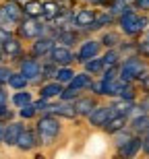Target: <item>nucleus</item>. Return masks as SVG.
Returning <instances> with one entry per match:
<instances>
[{
	"instance_id": "f257e3e1",
	"label": "nucleus",
	"mask_w": 149,
	"mask_h": 159,
	"mask_svg": "<svg viewBox=\"0 0 149 159\" xmlns=\"http://www.w3.org/2000/svg\"><path fill=\"white\" fill-rule=\"evenodd\" d=\"M33 128L40 141V149H50L60 141V136L64 132V122L52 114H42L33 122Z\"/></svg>"
},
{
	"instance_id": "f03ea898",
	"label": "nucleus",
	"mask_w": 149,
	"mask_h": 159,
	"mask_svg": "<svg viewBox=\"0 0 149 159\" xmlns=\"http://www.w3.org/2000/svg\"><path fill=\"white\" fill-rule=\"evenodd\" d=\"M116 29L126 39H141L145 35V31L149 29V15H143V12H137L135 8H131L116 19Z\"/></svg>"
},
{
	"instance_id": "7ed1b4c3",
	"label": "nucleus",
	"mask_w": 149,
	"mask_h": 159,
	"mask_svg": "<svg viewBox=\"0 0 149 159\" xmlns=\"http://www.w3.org/2000/svg\"><path fill=\"white\" fill-rule=\"evenodd\" d=\"M145 72H149V60L141 58L139 54L122 58L118 66V79L124 83H137Z\"/></svg>"
},
{
	"instance_id": "20e7f679",
	"label": "nucleus",
	"mask_w": 149,
	"mask_h": 159,
	"mask_svg": "<svg viewBox=\"0 0 149 159\" xmlns=\"http://www.w3.org/2000/svg\"><path fill=\"white\" fill-rule=\"evenodd\" d=\"M15 68H17L27 81H29V87L33 89V91L44 83L42 81V60L33 58V56H29V54H25L23 58L15 64Z\"/></svg>"
},
{
	"instance_id": "39448f33",
	"label": "nucleus",
	"mask_w": 149,
	"mask_h": 159,
	"mask_svg": "<svg viewBox=\"0 0 149 159\" xmlns=\"http://www.w3.org/2000/svg\"><path fill=\"white\" fill-rule=\"evenodd\" d=\"M23 19L25 15H23V4L21 2H15V0H2L0 2V25L2 27L15 31V27Z\"/></svg>"
},
{
	"instance_id": "423d86ee",
	"label": "nucleus",
	"mask_w": 149,
	"mask_h": 159,
	"mask_svg": "<svg viewBox=\"0 0 149 159\" xmlns=\"http://www.w3.org/2000/svg\"><path fill=\"white\" fill-rule=\"evenodd\" d=\"M101 52H104V48H101V43H100V39H97V35H89V37H85V39H81V43H79L77 50H75L77 68H81L85 62H89V60H93V58H97V56H101Z\"/></svg>"
},
{
	"instance_id": "0eeeda50",
	"label": "nucleus",
	"mask_w": 149,
	"mask_h": 159,
	"mask_svg": "<svg viewBox=\"0 0 149 159\" xmlns=\"http://www.w3.org/2000/svg\"><path fill=\"white\" fill-rule=\"evenodd\" d=\"M95 17H97V11L93 8V6L79 4L77 8H75V12H72V25L81 31V35H83V37H89L87 31H89L91 25L95 23Z\"/></svg>"
},
{
	"instance_id": "6e6552de",
	"label": "nucleus",
	"mask_w": 149,
	"mask_h": 159,
	"mask_svg": "<svg viewBox=\"0 0 149 159\" xmlns=\"http://www.w3.org/2000/svg\"><path fill=\"white\" fill-rule=\"evenodd\" d=\"M42 31H44V23L40 21V19L25 17L23 21L15 27V35H17L21 41H25V43H31L33 39L42 37Z\"/></svg>"
},
{
	"instance_id": "1a4fd4ad",
	"label": "nucleus",
	"mask_w": 149,
	"mask_h": 159,
	"mask_svg": "<svg viewBox=\"0 0 149 159\" xmlns=\"http://www.w3.org/2000/svg\"><path fill=\"white\" fill-rule=\"evenodd\" d=\"M0 50H2V54H4V62H6V64L15 66L19 60L27 54V43H25V41H21L17 35H12L11 39L4 43V46L0 48Z\"/></svg>"
},
{
	"instance_id": "9d476101",
	"label": "nucleus",
	"mask_w": 149,
	"mask_h": 159,
	"mask_svg": "<svg viewBox=\"0 0 149 159\" xmlns=\"http://www.w3.org/2000/svg\"><path fill=\"white\" fill-rule=\"evenodd\" d=\"M112 116H116L114 114V110H112V106L108 103V101H101L100 106L93 110V112L85 118V122H87V126L89 128H93V130H101L104 126L108 124V120L112 118Z\"/></svg>"
},
{
	"instance_id": "9b49d317",
	"label": "nucleus",
	"mask_w": 149,
	"mask_h": 159,
	"mask_svg": "<svg viewBox=\"0 0 149 159\" xmlns=\"http://www.w3.org/2000/svg\"><path fill=\"white\" fill-rule=\"evenodd\" d=\"M19 153H35L40 149V141H37V134H35V128L33 124H27L23 128V132L19 134V141L15 145Z\"/></svg>"
},
{
	"instance_id": "f8f14e48",
	"label": "nucleus",
	"mask_w": 149,
	"mask_h": 159,
	"mask_svg": "<svg viewBox=\"0 0 149 159\" xmlns=\"http://www.w3.org/2000/svg\"><path fill=\"white\" fill-rule=\"evenodd\" d=\"M100 103H101V99H97L95 95H91V93L79 95L77 99L72 101V106H75V112H77V118L79 120H85L97 106H100Z\"/></svg>"
},
{
	"instance_id": "ddd939ff",
	"label": "nucleus",
	"mask_w": 149,
	"mask_h": 159,
	"mask_svg": "<svg viewBox=\"0 0 149 159\" xmlns=\"http://www.w3.org/2000/svg\"><path fill=\"white\" fill-rule=\"evenodd\" d=\"M54 46H56V39H52V37H37L31 43H27V54L37 60H46Z\"/></svg>"
},
{
	"instance_id": "4468645a",
	"label": "nucleus",
	"mask_w": 149,
	"mask_h": 159,
	"mask_svg": "<svg viewBox=\"0 0 149 159\" xmlns=\"http://www.w3.org/2000/svg\"><path fill=\"white\" fill-rule=\"evenodd\" d=\"M48 60H52L56 66H77V58H75V50L62 46V43H56L50 52Z\"/></svg>"
},
{
	"instance_id": "2eb2a0df",
	"label": "nucleus",
	"mask_w": 149,
	"mask_h": 159,
	"mask_svg": "<svg viewBox=\"0 0 149 159\" xmlns=\"http://www.w3.org/2000/svg\"><path fill=\"white\" fill-rule=\"evenodd\" d=\"M48 114L60 118L62 122H75L77 118V112H75V106H72L71 101H50V107H48Z\"/></svg>"
},
{
	"instance_id": "dca6fc26",
	"label": "nucleus",
	"mask_w": 149,
	"mask_h": 159,
	"mask_svg": "<svg viewBox=\"0 0 149 159\" xmlns=\"http://www.w3.org/2000/svg\"><path fill=\"white\" fill-rule=\"evenodd\" d=\"M141 157V136H133L122 147L114 149L112 159H139Z\"/></svg>"
},
{
	"instance_id": "f3484780",
	"label": "nucleus",
	"mask_w": 149,
	"mask_h": 159,
	"mask_svg": "<svg viewBox=\"0 0 149 159\" xmlns=\"http://www.w3.org/2000/svg\"><path fill=\"white\" fill-rule=\"evenodd\" d=\"M81 39H85L81 35V31L75 27V25H68V27H62L58 31V37H56V43H62V46L71 48V50H77V46L81 43Z\"/></svg>"
},
{
	"instance_id": "a211bd4d",
	"label": "nucleus",
	"mask_w": 149,
	"mask_h": 159,
	"mask_svg": "<svg viewBox=\"0 0 149 159\" xmlns=\"http://www.w3.org/2000/svg\"><path fill=\"white\" fill-rule=\"evenodd\" d=\"M27 126V124L23 122V120H12V122H6V130H4V143H2V147L6 149H15V145H17L19 141V134L23 132V128Z\"/></svg>"
},
{
	"instance_id": "6ab92c4d",
	"label": "nucleus",
	"mask_w": 149,
	"mask_h": 159,
	"mask_svg": "<svg viewBox=\"0 0 149 159\" xmlns=\"http://www.w3.org/2000/svg\"><path fill=\"white\" fill-rule=\"evenodd\" d=\"M116 27V17H114L110 11H97V17H95V23L89 27V35H97L101 33L104 29H112Z\"/></svg>"
},
{
	"instance_id": "aec40b11",
	"label": "nucleus",
	"mask_w": 149,
	"mask_h": 159,
	"mask_svg": "<svg viewBox=\"0 0 149 159\" xmlns=\"http://www.w3.org/2000/svg\"><path fill=\"white\" fill-rule=\"evenodd\" d=\"M62 85L56 81H46L42 83L40 87L35 89V97H42V99H48V101H56L60 97V93H62Z\"/></svg>"
},
{
	"instance_id": "412c9836",
	"label": "nucleus",
	"mask_w": 149,
	"mask_h": 159,
	"mask_svg": "<svg viewBox=\"0 0 149 159\" xmlns=\"http://www.w3.org/2000/svg\"><path fill=\"white\" fill-rule=\"evenodd\" d=\"M97 39H100L104 50H116L124 37H122V33L116 27H112V29H104L101 33H97Z\"/></svg>"
},
{
	"instance_id": "4be33fe9",
	"label": "nucleus",
	"mask_w": 149,
	"mask_h": 159,
	"mask_svg": "<svg viewBox=\"0 0 149 159\" xmlns=\"http://www.w3.org/2000/svg\"><path fill=\"white\" fill-rule=\"evenodd\" d=\"M128 128L135 136H143L149 132V114H143V112H137L135 116L128 118Z\"/></svg>"
},
{
	"instance_id": "5701e85b",
	"label": "nucleus",
	"mask_w": 149,
	"mask_h": 159,
	"mask_svg": "<svg viewBox=\"0 0 149 159\" xmlns=\"http://www.w3.org/2000/svg\"><path fill=\"white\" fill-rule=\"evenodd\" d=\"M93 81H95V79L91 77V75H87L85 70H81V68H79L77 75H75V79H72L66 87L75 89V91H79V93H89V89H91V85H93Z\"/></svg>"
},
{
	"instance_id": "b1692460",
	"label": "nucleus",
	"mask_w": 149,
	"mask_h": 159,
	"mask_svg": "<svg viewBox=\"0 0 149 159\" xmlns=\"http://www.w3.org/2000/svg\"><path fill=\"white\" fill-rule=\"evenodd\" d=\"M35 99V91L33 89H23V91H11V107L21 110V107L33 103Z\"/></svg>"
},
{
	"instance_id": "393cba45",
	"label": "nucleus",
	"mask_w": 149,
	"mask_h": 159,
	"mask_svg": "<svg viewBox=\"0 0 149 159\" xmlns=\"http://www.w3.org/2000/svg\"><path fill=\"white\" fill-rule=\"evenodd\" d=\"M112 106L114 114L116 116H124V118H131L137 114V101H124V99H110L108 101Z\"/></svg>"
},
{
	"instance_id": "a878e982",
	"label": "nucleus",
	"mask_w": 149,
	"mask_h": 159,
	"mask_svg": "<svg viewBox=\"0 0 149 159\" xmlns=\"http://www.w3.org/2000/svg\"><path fill=\"white\" fill-rule=\"evenodd\" d=\"M128 126V118H124V116H112V118L108 120V124L101 128V132L110 139L112 134H116V132H120L122 128H126Z\"/></svg>"
},
{
	"instance_id": "bb28decb",
	"label": "nucleus",
	"mask_w": 149,
	"mask_h": 159,
	"mask_svg": "<svg viewBox=\"0 0 149 159\" xmlns=\"http://www.w3.org/2000/svg\"><path fill=\"white\" fill-rule=\"evenodd\" d=\"M62 12V6L56 0H44V15H42V23H52L54 19Z\"/></svg>"
},
{
	"instance_id": "cd10ccee",
	"label": "nucleus",
	"mask_w": 149,
	"mask_h": 159,
	"mask_svg": "<svg viewBox=\"0 0 149 159\" xmlns=\"http://www.w3.org/2000/svg\"><path fill=\"white\" fill-rule=\"evenodd\" d=\"M23 15L29 17V19H42L44 0H25L23 2Z\"/></svg>"
},
{
	"instance_id": "c85d7f7f",
	"label": "nucleus",
	"mask_w": 149,
	"mask_h": 159,
	"mask_svg": "<svg viewBox=\"0 0 149 159\" xmlns=\"http://www.w3.org/2000/svg\"><path fill=\"white\" fill-rule=\"evenodd\" d=\"M139 95H141V91H139V87L135 85V83H124V81H122V85H120V91H118V97H116V99L137 101Z\"/></svg>"
},
{
	"instance_id": "c756f323",
	"label": "nucleus",
	"mask_w": 149,
	"mask_h": 159,
	"mask_svg": "<svg viewBox=\"0 0 149 159\" xmlns=\"http://www.w3.org/2000/svg\"><path fill=\"white\" fill-rule=\"evenodd\" d=\"M77 66H58V70H56V77H54V81L60 83L62 87H66L68 83L75 79V75H77Z\"/></svg>"
},
{
	"instance_id": "7c9ffc66",
	"label": "nucleus",
	"mask_w": 149,
	"mask_h": 159,
	"mask_svg": "<svg viewBox=\"0 0 149 159\" xmlns=\"http://www.w3.org/2000/svg\"><path fill=\"white\" fill-rule=\"evenodd\" d=\"M6 87L11 89V91H23V89H31V87H29V81H27V79H25L23 75L17 70V68H15V70H12V75L8 77Z\"/></svg>"
},
{
	"instance_id": "2f4dec72",
	"label": "nucleus",
	"mask_w": 149,
	"mask_h": 159,
	"mask_svg": "<svg viewBox=\"0 0 149 159\" xmlns=\"http://www.w3.org/2000/svg\"><path fill=\"white\" fill-rule=\"evenodd\" d=\"M81 70H85L87 75H91L93 79H97L104 72V62H101V56H97V58L89 60V62H85L83 66H81Z\"/></svg>"
},
{
	"instance_id": "473e14b6",
	"label": "nucleus",
	"mask_w": 149,
	"mask_h": 159,
	"mask_svg": "<svg viewBox=\"0 0 149 159\" xmlns=\"http://www.w3.org/2000/svg\"><path fill=\"white\" fill-rule=\"evenodd\" d=\"M37 116H40V112L35 110V106L33 103H29V106L21 107V110H17V118L23 120L25 124H33L37 120Z\"/></svg>"
},
{
	"instance_id": "72a5a7b5",
	"label": "nucleus",
	"mask_w": 149,
	"mask_h": 159,
	"mask_svg": "<svg viewBox=\"0 0 149 159\" xmlns=\"http://www.w3.org/2000/svg\"><path fill=\"white\" fill-rule=\"evenodd\" d=\"M101 62H104V68L120 66V62H122V56L118 54V50H104V52H101Z\"/></svg>"
},
{
	"instance_id": "f704fd0d",
	"label": "nucleus",
	"mask_w": 149,
	"mask_h": 159,
	"mask_svg": "<svg viewBox=\"0 0 149 159\" xmlns=\"http://www.w3.org/2000/svg\"><path fill=\"white\" fill-rule=\"evenodd\" d=\"M133 132H131V128L126 126V128H122L120 132H116V134H112L110 136V143H112V149H118V147H122V145H126V143L133 139Z\"/></svg>"
},
{
	"instance_id": "c9c22d12",
	"label": "nucleus",
	"mask_w": 149,
	"mask_h": 159,
	"mask_svg": "<svg viewBox=\"0 0 149 159\" xmlns=\"http://www.w3.org/2000/svg\"><path fill=\"white\" fill-rule=\"evenodd\" d=\"M116 50H118V54L122 56V58H126V56H135V54H137V39H126L124 37Z\"/></svg>"
},
{
	"instance_id": "e433bc0d",
	"label": "nucleus",
	"mask_w": 149,
	"mask_h": 159,
	"mask_svg": "<svg viewBox=\"0 0 149 159\" xmlns=\"http://www.w3.org/2000/svg\"><path fill=\"white\" fill-rule=\"evenodd\" d=\"M56 70H58V66L54 64L52 60H42V81H54V77H56Z\"/></svg>"
},
{
	"instance_id": "4c0bfd02",
	"label": "nucleus",
	"mask_w": 149,
	"mask_h": 159,
	"mask_svg": "<svg viewBox=\"0 0 149 159\" xmlns=\"http://www.w3.org/2000/svg\"><path fill=\"white\" fill-rule=\"evenodd\" d=\"M0 120H2V122L17 120V110L11 107V103H0Z\"/></svg>"
},
{
	"instance_id": "58836bf2",
	"label": "nucleus",
	"mask_w": 149,
	"mask_h": 159,
	"mask_svg": "<svg viewBox=\"0 0 149 159\" xmlns=\"http://www.w3.org/2000/svg\"><path fill=\"white\" fill-rule=\"evenodd\" d=\"M131 8H133V6H131V4H126V2H114V0H112V2H110V6H108L106 11H110L114 17L118 19L120 15H124V12H126V11H131Z\"/></svg>"
},
{
	"instance_id": "ea45409f",
	"label": "nucleus",
	"mask_w": 149,
	"mask_h": 159,
	"mask_svg": "<svg viewBox=\"0 0 149 159\" xmlns=\"http://www.w3.org/2000/svg\"><path fill=\"white\" fill-rule=\"evenodd\" d=\"M137 54L141 58L149 60V35H143L141 39H137Z\"/></svg>"
},
{
	"instance_id": "a19ab883",
	"label": "nucleus",
	"mask_w": 149,
	"mask_h": 159,
	"mask_svg": "<svg viewBox=\"0 0 149 159\" xmlns=\"http://www.w3.org/2000/svg\"><path fill=\"white\" fill-rule=\"evenodd\" d=\"M12 70H15V66L11 64H0V87H6V83H8V77L12 75Z\"/></svg>"
},
{
	"instance_id": "79ce46f5",
	"label": "nucleus",
	"mask_w": 149,
	"mask_h": 159,
	"mask_svg": "<svg viewBox=\"0 0 149 159\" xmlns=\"http://www.w3.org/2000/svg\"><path fill=\"white\" fill-rule=\"evenodd\" d=\"M79 95H83V93H79V91H75V89H71V87H64L58 99H60V101H71V103H72V101L77 99Z\"/></svg>"
},
{
	"instance_id": "37998d69",
	"label": "nucleus",
	"mask_w": 149,
	"mask_h": 159,
	"mask_svg": "<svg viewBox=\"0 0 149 159\" xmlns=\"http://www.w3.org/2000/svg\"><path fill=\"white\" fill-rule=\"evenodd\" d=\"M137 112L149 114V93H141L137 99Z\"/></svg>"
},
{
	"instance_id": "c03bdc74",
	"label": "nucleus",
	"mask_w": 149,
	"mask_h": 159,
	"mask_svg": "<svg viewBox=\"0 0 149 159\" xmlns=\"http://www.w3.org/2000/svg\"><path fill=\"white\" fill-rule=\"evenodd\" d=\"M97 79H104V81H116L118 79V66H112V68H104Z\"/></svg>"
},
{
	"instance_id": "a18cd8bd",
	"label": "nucleus",
	"mask_w": 149,
	"mask_h": 159,
	"mask_svg": "<svg viewBox=\"0 0 149 159\" xmlns=\"http://www.w3.org/2000/svg\"><path fill=\"white\" fill-rule=\"evenodd\" d=\"M133 8L137 12H143V15H149V0H133Z\"/></svg>"
},
{
	"instance_id": "49530a36",
	"label": "nucleus",
	"mask_w": 149,
	"mask_h": 159,
	"mask_svg": "<svg viewBox=\"0 0 149 159\" xmlns=\"http://www.w3.org/2000/svg\"><path fill=\"white\" fill-rule=\"evenodd\" d=\"M135 85L139 87V91H141V93H149V72H145V75L139 79Z\"/></svg>"
},
{
	"instance_id": "de8ad7c7",
	"label": "nucleus",
	"mask_w": 149,
	"mask_h": 159,
	"mask_svg": "<svg viewBox=\"0 0 149 159\" xmlns=\"http://www.w3.org/2000/svg\"><path fill=\"white\" fill-rule=\"evenodd\" d=\"M12 35H15V31H11V29H6V27H2V25H0V48L4 46V43L11 39Z\"/></svg>"
},
{
	"instance_id": "09e8293b",
	"label": "nucleus",
	"mask_w": 149,
	"mask_h": 159,
	"mask_svg": "<svg viewBox=\"0 0 149 159\" xmlns=\"http://www.w3.org/2000/svg\"><path fill=\"white\" fill-rule=\"evenodd\" d=\"M112 0H89V6H93L95 11H106Z\"/></svg>"
},
{
	"instance_id": "8fccbe9b",
	"label": "nucleus",
	"mask_w": 149,
	"mask_h": 159,
	"mask_svg": "<svg viewBox=\"0 0 149 159\" xmlns=\"http://www.w3.org/2000/svg\"><path fill=\"white\" fill-rule=\"evenodd\" d=\"M141 157H149V132L141 136Z\"/></svg>"
},
{
	"instance_id": "3c124183",
	"label": "nucleus",
	"mask_w": 149,
	"mask_h": 159,
	"mask_svg": "<svg viewBox=\"0 0 149 159\" xmlns=\"http://www.w3.org/2000/svg\"><path fill=\"white\" fill-rule=\"evenodd\" d=\"M0 103H11V89L0 87Z\"/></svg>"
},
{
	"instance_id": "603ef678",
	"label": "nucleus",
	"mask_w": 149,
	"mask_h": 159,
	"mask_svg": "<svg viewBox=\"0 0 149 159\" xmlns=\"http://www.w3.org/2000/svg\"><path fill=\"white\" fill-rule=\"evenodd\" d=\"M4 130H6V122L0 120V147H2V143H4Z\"/></svg>"
},
{
	"instance_id": "864d4df0",
	"label": "nucleus",
	"mask_w": 149,
	"mask_h": 159,
	"mask_svg": "<svg viewBox=\"0 0 149 159\" xmlns=\"http://www.w3.org/2000/svg\"><path fill=\"white\" fill-rule=\"evenodd\" d=\"M33 159H46V153H44V151H40V149H37L35 153H33Z\"/></svg>"
},
{
	"instance_id": "5fc2aeb1",
	"label": "nucleus",
	"mask_w": 149,
	"mask_h": 159,
	"mask_svg": "<svg viewBox=\"0 0 149 159\" xmlns=\"http://www.w3.org/2000/svg\"><path fill=\"white\" fill-rule=\"evenodd\" d=\"M0 64H4V54H2V50H0Z\"/></svg>"
},
{
	"instance_id": "6e6d98bb",
	"label": "nucleus",
	"mask_w": 149,
	"mask_h": 159,
	"mask_svg": "<svg viewBox=\"0 0 149 159\" xmlns=\"http://www.w3.org/2000/svg\"><path fill=\"white\" fill-rule=\"evenodd\" d=\"M114 2H126V4H133V0H114Z\"/></svg>"
},
{
	"instance_id": "4d7b16f0",
	"label": "nucleus",
	"mask_w": 149,
	"mask_h": 159,
	"mask_svg": "<svg viewBox=\"0 0 149 159\" xmlns=\"http://www.w3.org/2000/svg\"><path fill=\"white\" fill-rule=\"evenodd\" d=\"M79 2H81V4H89V0H79Z\"/></svg>"
},
{
	"instance_id": "13d9d810",
	"label": "nucleus",
	"mask_w": 149,
	"mask_h": 159,
	"mask_svg": "<svg viewBox=\"0 0 149 159\" xmlns=\"http://www.w3.org/2000/svg\"><path fill=\"white\" fill-rule=\"evenodd\" d=\"M15 2H21V4H23V2H25V0H15Z\"/></svg>"
},
{
	"instance_id": "bf43d9fd",
	"label": "nucleus",
	"mask_w": 149,
	"mask_h": 159,
	"mask_svg": "<svg viewBox=\"0 0 149 159\" xmlns=\"http://www.w3.org/2000/svg\"><path fill=\"white\" fill-rule=\"evenodd\" d=\"M145 35H149V29H147V31H145Z\"/></svg>"
},
{
	"instance_id": "052dcab7",
	"label": "nucleus",
	"mask_w": 149,
	"mask_h": 159,
	"mask_svg": "<svg viewBox=\"0 0 149 159\" xmlns=\"http://www.w3.org/2000/svg\"><path fill=\"white\" fill-rule=\"evenodd\" d=\"M145 159H149V157H145Z\"/></svg>"
},
{
	"instance_id": "680f3d73",
	"label": "nucleus",
	"mask_w": 149,
	"mask_h": 159,
	"mask_svg": "<svg viewBox=\"0 0 149 159\" xmlns=\"http://www.w3.org/2000/svg\"><path fill=\"white\" fill-rule=\"evenodd\" d=\"M0 2H2V0H0Z\"/></svg>"
}]
</instances>
